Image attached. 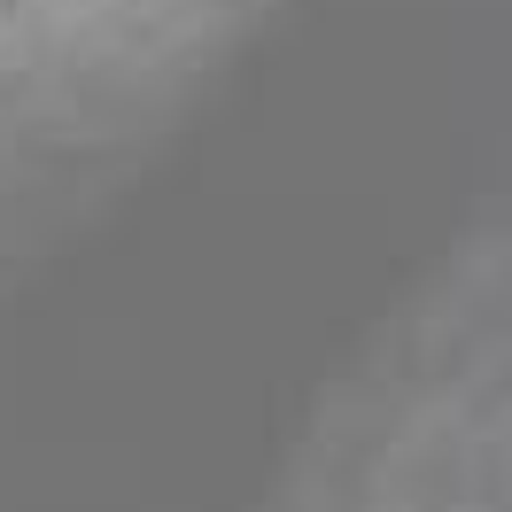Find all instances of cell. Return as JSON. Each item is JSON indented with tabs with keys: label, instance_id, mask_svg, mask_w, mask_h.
<instances>
[]
</instances>
